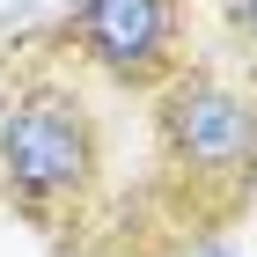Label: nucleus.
I'll return each instance as SVG.
<instances>
[{"mask_svg":"<svg viewBox=\"0 0 257 257\" xmlns=\"http://www.w3.org/2000/svg\"><path fill=\"white\" fill-rule=\"evenodd\" d=\"M110 133L74 59H30L0 81V206L44 235H74L103 198Z\"/></svg>","mask_w":257,"mask_h":257,"instance_id":"nucleus-1","label":"nucleus"},{"mask_svg":"<svg viewBox=\"0 0 257 257\" xmlns=\"http://www.w3.org/2000/svg\"><path fill=\"white\" fill-rule=\"evenodd\" d=\"M155 198L206 235L257 198V81L228 59H184L155 88Z\"/></svg>","mask_w":257,"mask_h":257,"instance_id":"nucleus-2","label":"nucleus"},{"mask_svg":"<svg viewBox=\"0 0 257 257\" xmlns=\"http://www.w3.org/2000/svg\"><path fill=\"white\" fill-rule=\"evenodd\" d=\"M59 52L103 88L155 96L191 59V0H74L59 15Z\"/></svg>","mask_w":257,"mask_h":257,"instance_id":"nucleus-3","label":"nucleus"},{"mask_svg":"<svg viewBox=\"0 0 257 257\" xmlns=\"http://www.w3.org/2000/svg\"><path fill=\"white\" fill-rule=\"evenodd\" d=\"M213 22H220V59L257 81V0H213Z\"/></svg>","mask_w":257,"mask_h":257,"instance_id":"nucleus-4","label":"nucleus"},{"mask_svg":"<svg viewBox=\"0 0 257 257\" xmlns=\"http://www.w3.org/2000/svg\"><path fill=\"white\" fill-rule=\"evenodd\" d=\"M169 257H235V242H228V235H184Z\"/></svg>","mask_w":257,"mask_h":257,"instance_id":"nucleus-5","label":"nucleus"}]
</instances>
